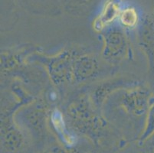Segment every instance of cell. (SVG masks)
Listing matches in <instances>:
<instances>
[{"label":"cell","instance_id":"obj_1","mask_svg":"<svg viewBox=\"0 0 154 153\" xmlns=\"http://www.w3.org/2000/svg\"><path fill=\"white\" fill-rule=\"evenodd\" d=\"M68 125L75 133L97 143L107 122L96 113L94 103L87 97H78L68 104L66 111Z\"/></svg>","mask_w":154,"mask_h":153},{"label":"cell","instance_id":"obj_2","mask_svg":"<svg viewBox=\"0 0 154 153\" xmlns=\"http://www.w3.org/2000/svg\"><path fill=\"white\" fill-rule=\"evenodd\" d=\"M152 99L149 90L137 85L121 90L117 101L126 114L137 118L146 115Z\"/></svg>","mask_w":154,"mask_h":153},{"label":"cell","instance_id":"obj_3","mask_svg":"<svg viewBox=\"0 0 154 153\" xmlns=\"http://www.w3.org/2000/svg\"><path fill=\"white\" fill-rule=\"evenodd\" d=\"M76 54L71 50H64L55 56L45 57L46 69L55 85L74 83V61Z\"/></svg>","mask_w":154,"mask_h":153},{"label":"cell","instance_id":"obj_4","mask_svg":"<svg viewBox=\"0 0 154 153\" xmlns=\"http://www.w3.org/2000/svg\"><path fill=\"white\" fill-rule=\"evenodd\" d=\"M103 47L102 57L107 62L117 64L122 61L128 51V43L121 27H109L102 34Z\"/></svg>","mask_w":154,"mask_h":153},{"label":"cell","instance_id":"obj_5","mask_svg":"<svg viewBox=\"0 0 154 153\" xmlns=\"http://www.w3.org/2000/svg\"><path fill=\"white\" fill-rule=\"evenodd\" d=\"M137 41L154 73V19L151 17L146 16L137 27Z\"/></svg>","mask_w":154,"mask_h":153},{"label":"cell","instance_id":"obj_6","mask_svg":"<svg viewBox=\"0 0 154 153\" xmlns=\"http://www.w3.org/2000/svg\"><path fill=\"white\" fill-rule=\"evenodd\" d=\"M100 71L99 63L89 54H76L74 61V83H83L97 78Z\"/></svg>","mask_w":154,"mask_h":153},{"label":"cell","instance_id":"obj_7","mask_svg":"<svg viewBox=\"0 0 154 153\" xmlns=\"http://www.w3.org/2000/svg\"><path fill=\"white\" fill-rule=\"evenodd\" d=\"M134 86H137V84L134 81L126 78H119L102 83L93 91V103L96 106H100L107 97L110 95H113L116 91Z\"/></svg>","mask_w":154,"mask_h":153},{"label":"cell","instance_id":"obj_8","mask_svg":"<svg viewBox=\"0 0 154 153\" xmlns=\"http://www.w3.org/2000/svg\"><path fill=\"white\" fill-rule=\"evenodd\" d=\"M121 10L120 0H107L100 15L94 20V29L97 32H103L110 27L112 24L118 19Z\"/></svg>","mask_w":154,"mask_h":153},{"label":"cell","instance_id":"obj_9","mask_svg":"<svg viewBox=\"0 0 154 153\" xmlns=\"http://www.w3.org/2000/svg\"><path fill=\"white\" fill-rule=\"evenodd\" d=\"M50 121L54 132L61 140V143L66 146H75L78 138L74 132L70 131L63 113L59 109H54L50 115Z\"/></svg>","mask_w":154,"mask_h":153},{"label":"cell","instance_id":"obj_10","mask_svg":"<svg viewBox=\"0 0 154 153\" xmlns=\"http://www.w3.org/2000/svg\"><path fill=\"white\" fill-rule=\"evenodd\" d=\"M24 136L18 127L10 123H2L1 142L2 147L9 152L19 151L24 145Z\"/></svg>","mask_w":154,"mask_h":153},{"label":"cell","instance_id":"obj_11","mask_svg":"<svg viewBox=\"0 0 154 153\" xmlns=\"http://www.w3.org/2000/svg\"><path fill=\"white\" fill-rule=\"evenodd\" d=\"M120 26L123 29H134L139 26L141 20L138 12L134 7L127 6L122 8L118 18Z\"/></svg>","mask_w":154,"mask_h":153},{"label":"cell","instance_id":"obj_12","mask_svg":"<svg viewBox=\"0 0 154 153\" xmlns=\"http://www.w3.org/2000/svg\"><path fill=\"white\" fill-rule=\"evenodd\" d=\"M154 135V97L152 100L147 113L146 115L144 128L138 139L140 145H142L147 139Z\"/></svg>","mask_w":154,"mask_h":153},{"label":"cell","instance_id":"obj_13","mask_svg":"<svg viewBox=\"0 0 154 153\" xmlns=\"http://www.w3.org/2000/svg\"><path fill=\"white\" fill-rule=\"evenodd\" d=\"M50 153H81L78 148L75 146L69 147L64 145L63 146H55L51 150Z\"/></svg>","mask_w":154,"mask_h":153},{"label":"cell","instance_id":"obj_14","mask_svg":"<svg viewBox=\"0 0 154 153\" xmlns=\"http://www.w3.org/2000/svg\"><path fill=\"white\" fill-rule=\"evenodd\" d=\"M141 146L143 148L144 153H154V135L146 140Z\"/></svg>","mask_w":154,"mask_h":153}]
</instances>
